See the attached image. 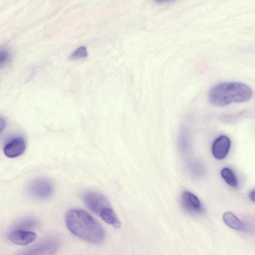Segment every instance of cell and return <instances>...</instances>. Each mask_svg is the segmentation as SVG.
Listing matches in <instances>:
<instances>
[{
    "mask_svg": "<svg viewBox=\"0 0 255 255\" xmlns=\"http://www.w3.org/2000/svg\"><path fill=\"white\" fill-rule=\"evenodd\" d=\"M65 223L70 232L77 237L93 244H100L105 239L102 226L88 212L71 209L65 215Z\"/></svg>",
    "mask_w": 255,
    "mask_h": 255,
    "instance_id": "cell-1",
    "label": "cell"
},
{
    "mask_svg": "<svg viewBox=\"0 0 255 255\" xmlns=\"http://www.w3.org/2000/svg\"><path fill=\"white\" fill-rule=\"evenodd\" d=\"M252 96V90L248 85L241 82H228L215 85L209 92V99L213 105L224 106L248 101Z\"/></svg>",
    "mask_w": 255,
    "mask_h": 255,
    "instance_id": "cell-2",
    "label": "cell"
},
{
    "mask_svg": "<svg viewBox=\"0 0 255 255\" xmlns=\"http://www.w3.org/2000/svg\"><path fill=\"white\" fill-rule=\"evenodd\" d=\"M82 198L89 209L98 215L104 222L116 228L121 227V222L117 214L104 195L98 192L88 191L83 193Z\"/></svg>",
    "mask_w": 255,
    "mask_h": 255,
    "instance_id": "cell-3",
    "label": "cell"
},
{
    "mask_svg": "<svg viewBox=\"0 0 255 255\" xmlns=\"http://www.w3.org/2000/svg\"><path fill=\"white\" fill-rule=\"evenodd\" d=\"M28 190L30 195L34 198L45 200L53 194L54 186L49 179L39 178L32 180L29 184Z\"/></svg>",
    "mask_w": 255,
    "mask_h": 255,
    "instance_id": "cell-4",
    "label": "cell"
},
{
    "mask_svg": "<svg viewBox=\"0 0 255 255\" xmlns=\"http://www.w3.org/2000/svg\"><path fill=\"white\" fill-rule=\"evenodd\" d=\"M181 203L183 209L188 213L197 214L202 213L203 207L198 197L192 192L185 190L181 195Z\"/></svg>",
    "mask_w": 255,
    "mask_h": 255,
    "instance_id": "cell-5",
    "label": "cell"
},
{
    "mask_svg": "<svg viewBox=\"0 0 255 255\" xmlns=\"http://www.w3.org/2000/svg\"><path fill=\"white\" fill-rule=\"evenodd\" d=\"M231 142L230 139L225 135H221L214 141L212 146V152L217 159L225 158L229 153Z\"/></svg>",
    "mask_w": 255,
    "mask_h": 255,
    "instance_id": "cell-6",
    "label": "cell"
},
{
    "mask_svg": "<svg viewBox=\"0 0 255 255\" xmlns=\"http://www.w3.org/2000/svg\"><path fill=\"white\" fill-rule=\"evenodd\" d=\"M26 142L20 137L14 138L9 141L3 147L4 154L9 158H14L22 154L26 149Z\"/></svg>",
    "mask_w": 255,
    "mask_h": 255,
    "instance_id": "cell-7",
    "label": "cell"
},
{
    "mask_svg": "<svg viewBox=\"0 0 255 255\" xmlns=\"http://www.w3.org/2000/svg\"><path fill=\"white\" fill-rule=\"evenodd\" d=\"M36 237L35 233L23 230L12 231L8 235V239L11 242L20 246H26L33 242Z\"/></svg>",
    "mask_w": 255,
    "mask_h": 255,
    "instance_id": "cell-8",
    "label": "cell"
},
{
    "mask_svg": "<svg viewBox=\"0 0 255 255\" xmlns=\"http://www.w3.org/2000/svg\"><path fill=\"white\" fill-rule=\"evenodd\" d=\"M223 220L225 224L230 228L236 230H242L244 228V223L234 213L226 212L223 215Z\"/></svg>",
    "mask_w": 255,
    "mask_h": 255,
    "instance_id": "cell-9",
    "label": "cell"
},
{
    "mask_svg": "<svg viewBox=\"0 0 255 255\" xmlns=\"http://www.w3.org/2000/svg\"><path fill=\"white\" fill-rule=\"evenodd\" d=\"M221 175L225 181L234 188L238 187V182L234 172L228 167H224L221 171Z\"/></svg>",
    "mask_w": 255,
    "mask_h": 255,
    "instance_id": "cell-10",
    "label": "cell"
},
{
    "mask_svg": "<svg viewBox=\"0 0 255 255\" xmlns=\"http://www.w3.org/2000/svg\"><path fill=\"white\" fill-rule=\"evenodd\" d=\"M88 55L87 49L85 46H80L76 49L70 55V59L71 60H77L85 58Z\"/></svg>",
    "mask_w": 255,
    "mask_h": 255,
    "instance_id": "cell-11",
    "label": "cell"
},
{
    "mask_svg": "<svg viewBox=\"0 0 255 255\" xmlns=\"http://www.w3.org/2000/svg\"><path fill=\"white\" fill-rule=\"evenodd\" d=\"M10 57V54L7 49H0V67L6 65L8 62Z\"/></svg>",
    "mask_w": 255,
    "mask_h": 255,
    "instance_id": "cell-12",
    "label": "cell"
},
{
    "mask_svg": "<svg viewBox=\"0 0 255 255\" xmlns=\"http://www.w3.org/2000/svg\"><path fill=\"white\" fill-rule=\"evenodd\" d=\"M6 125V122L4 119L0 117V133L3 130Z\"/></svg>",
    "mask_w": 255,
    "mask_h": 255,
    "instance_id": "cell-13",
    "label": "cell"
},
{
    "mask_svg": "<svg viewBox=\"0 0 255 255\" xmlns=\"http://www.w3.org/2000/svg\"><path fill=\"white\" fill-rule=\"evenodd\" d=\"M249 197L251 200L253 202L255 201V190L253 189L251 190L249 193Z\"/></svg>",
    "mask_w": 255,
    "mask_h": 255,
    "instance_id": "cell-14",
    "label": "cell"
},
{
    "mask_svg": "<svg viewBox=\"0 0 255 255\" xmlns=\"http://www.w3.org/2000/svg\"><path fill=\"white\" fill-rule=\"evenodd\" d=\"M156 2L158 3L165 2L167 1H170L171 0H155Z\"/></svg>",
    "mask_w": 255,
    "mask_h": 255,
    "instance_id": "cell-15",
    "label": "cell"
}]
</instances>
